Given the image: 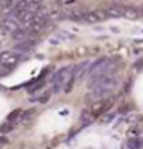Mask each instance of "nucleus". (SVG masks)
Wrapping results in <instances>:
<instances>
[{
	"label": "nucleus",
	"mask_w": 143,
	"mask_h": 149,
	"mask_svg": "<svg viewBox=\"0 0 143 149\" xmlns=\"http://www.w3.org/2000/svg\"><path fill=\"white\" fill-rule=\"evenodd\" d=\"M128 148L129 149H140L143 148V139L137 138V136H132L128 141Z\"/></svg>",
	"instance_id": "11"
},
{
	"label": "nucleus",
	"mask_w": 143,
	"mask_h": 149,
	"mask_svg": "<svg viewBox=\"0 0 143 149\" xmlns=\"http://www.w3.org/2000/svg\"><path fill=\"white\" fill-rule=\"evenodd\" d=\"M8 142V139H7L4 135H0V146H3V145H6Z\"/></svg>",
	"instance_id": "16"
},
{
	"label": "nucleus",
	"mask_w": 143,
	"mask_h": 149,
	"mask_svg": "<svg viewBox=\"0 0 143 149\" xmlns=\"http://www.w3.org/2000/svg\"><path fill=\"white\" fill-rule=\"evenodd\" d=\"M139 13H140V17H143V6L139 8Z\"/></svg>",
	"instance_id": "18"
},
{
	"label": "nucleus",
	"mask_w": 143,
	"mask_h": 149,
	"mask_svg": "<svg viewBox=\"0 0 143 149\" xmlns=\"http://www.w3.org/2000/svg\"><path fill=\"white\" fill-rule=\"evenodd\" d=\"M28 1H29V4H38L40 0H28Z\"/></svg>",
	"instance_id": "17"
},
{
	"label": "nucleus",
	"mask_w": 143,
	"mask_h": 149,
	"mask_svg": "<svg viewBox=\"0 0 143 149\" xmlns=\"http://www.w3.org/2000/svg\"><path fill=\"white\" fill-rule=\"evenodd\" d=\"M107 18H108V15L106 14L104 10H92V11H86L84 21L89 22V24H96L100 21H106Z\"/></svg>",
	"instance_id": "5"
},
{
	"label": "nucleus",
	"mask_w": 143,
	"mask_h": 149,
	"mask_svg": "<svg viewBox=\"0 0 143 149\" xmlns=\"http://www.w3.org/2000/svg\"><path fill=\"white\" fill-rule=\"evenodd\" d=\"M20 60V54L13 52H3L0 53V65L1 67H7V68H13L14 65L18 63Z\"/></svg>",
	"instance_id": "3"
},
{
	"label": "nucleus",
	"mask_w": 143,
	"mask_h": 149,
	"mask_svg": "<svg viewBox=\"0 0 143 149\" xmlns=\"http://www.w3.org/2000/svg\"><path fill=\"white\" fill-rule=\"evenodd\" d=\"M33 47H35V40L28 39V40H24V42H18L14 49L17 52H28V50H32Z\"/></svg>",
	"instance_id": "9"
},
{
	"label": "nucleus",
	"mask_w": 143,
	"mask_h": 149,
	"mask_svg": "<svg viewBox=\"0 0 143 149\" xmlns=\"http://www.w3.org/2000/svg\"><path fill=\"white\" fill-rule=\"evenodd\" d=\"M124 7H125V6H122V4H118V3H111V4H108V6L104 8V11H106V14L108 15V18H110V17L118 18V17H122Z\"/></svg>",
	"instance_id": "6"
},
{
	"label": "nucleus",
	"mask_w": 143,
	"mask_h": 149,
	"mask_svg": "<svg viewBox=\"0 0 143 149\" xmlns=\"http://www.w3.org/2000/svg\"><path fill=\"white\" fill-rule=\"evenodd\" d=\"M32 35L33 33L29 31V28H22V26H18V28L11 33V38H13L14 40H18V42H24V40H28Z\"/></svg>",
	"instance_id": "7"
},
{
	"label": "nucleus",
	"mask_w": 143,
	"mask_h": 149,
	"mask_svg": "<svg viewBox=\"0 0 143 149\" xmlns=\"http://www.w3.org/2000/svg\"><path fill=\"white\" fill-rule=\"evenodd\" d=\"M49 97H50V93H45L43 96H39V99H38V100H39L40 103H46Z\"/></svg>",
	"instance_id": "15"
},
{
	"label": "nucleus",
	"mask_w": 143,
	"mask_h": 149,
	"mask_svg": "<svg viewBox=\"0 0 143 149\" xmlns=\"http://www.w3.org/2000/svg\"><path fill=\"white\" fill-rule=\"evenodd\" d=\"M71 77V67H65L59 72H56V75L52 79V86L53 92H60L64 88L65 82L68 81V78Z\"/></svg>",
	"instance_id": "1"
},
{
	"label": "nucleus",
	"mask_w": 143,
	"mask_h": 149,
	"mask_svg": "<svg viewBox=\"0 0 143 149\" xmlns=\"http://www.w3.org/2000/svg\"><path fill=\"white\" fill-rule=\"evenodd\" d=\"M18 28V22L13 18H4L0 21V36H6V35H11V33Z\"/></svg>",
	"instance_id": "4"
},
{
	"label": "nucleus",
	"mask_w": 143,
	"mask_h": 149,
	"mask_svg": "<svg viewBox=\"0 0 143 149\" xmlns=\"http://www.w3.org/2000/svg\"><path fill=\"white\" fill-rule=\"evenodd\" d=\"M18 1L20 0H1L0 1V8L3 11H10V10H13L14 7L18 4Z\"/></svg>",
	"instance_id": "10"
},
{
	"label": "nucleus",
	"mask_w": 143,
	"mask_h": 149,
	"mask_svg": "<svg viewBox=\"0 0 143 149\" xmlns=\"http://www.w3.org/2000/svg\"><path fill=\"white\" fill-rule=\"evenodd\" d=\"M122 17H125V18H129V19H136V18H139V17H140L139 8H136V7H133V6L124 7Z\"/></svg>",
	"instance_id": "8"
},
{
	"label": "nucleus",
	"mask_w": 143,
	"mask_h": 149,
	"mask_svg": "<svg viewBox=\"0 0 143 149\" xmlns=\"http://www.w3.org/2000/svg\"><path fill=\"white\" fill-rule=\"evenodd\" d=\"M14 127H15V124L8 123V121L4 124H1V125H0V135H6V134H8L10 131L14 130Z\"/></svg>",
	"instance_id": "14"
},
{
	"label": "nucleus",
	"mask_w": 143,
	"mask_h": 149,
	"mask_svg": "<svg viewBox=\"0 0 143 149\" xmlns=\"http://www.w3.org/2000/svg\"><path fill=\"white\" fill-rule=\"evenodd\" d=\"M85 14H86V11H84V10H72L68 14V18L74 19V21H84Z\"/></svg>",
	"instance_id": "12"
},
{
	"label": "nucleus",
	"mask_w": 143,
	"mask_h": 149,
	"mask_svg": "<svg viewBox=\"0 0 143 149\" xmlns=\"http://www.w3.org/2000/svg\"><path fill=\"white\" fill-rule=\"evenodd\" d=\"M21 117H22V110H14L10 116L7 117V121H8V123H13V124H17L21 120Z\"/></svg>",
	"instance_id": "13"
},
{
	"label": "nucleus",
	"mask_w": 143,
	"mask_h": 149,
	"mask_svg": "<svg viewBox=\"0 0 143 149\" xmlns=\"http://www.w3.org/2000/svg\"><path fill=\"white\" fill-rule=\"evenodd\" d=\"M113 106V99H99L90 106V113L93 116H100L104 111H107Z\"/></svg>",
	"instance_id": "2"
}]
</instances>
